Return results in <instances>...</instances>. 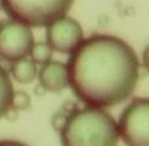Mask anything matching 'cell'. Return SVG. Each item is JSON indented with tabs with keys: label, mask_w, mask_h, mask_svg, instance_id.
<instances>
[{
	"label": "cell",
	"mask_w": 149,
	"mask_h": 146,
	"mask_svg": "<svg viewBox=\"0 0 149 146\" xmlns=\"http://www.w3.org/2000/svg\"><path fill=\"white\" fill-rule=\"evenodd\" d=\"M30 103H31V99L28 93L21 91V90L13 91L10 108H13V110H16V111H26L30 107Z\"/></svg>",
	"instance_id": "cell-11"
},
{
	"label": "cell",
	"mask_w": 149,
	"mask_h": 146,
	"mask_svg": "<svg viewBox=\"0 0 149 146\" xmlns=\"http://www.w3.org/2000/svg\"><path fill=\"white\" fill-rule=\"evenodd\" d=\"M33 43L34 37L28 25L16 20L0 24V59L12 63L28 56Z\"/></svg>",
	"instance_id": "cell-5"
},
{
	"label": "cell",
	"mask_w": 149,
	"mask_h": 146,
	"mask_svg": "<svg viewBox=\"0 0 149 146\" xmlns=\"http://www.w3.org/2000/svg\"><path fill=\"white\" fill-rule=\"evenodd\" d=\"M63 145H116L119 133L116 121L106 111L86 106L74 108L60 131Z\"/></svg>",
	"instance_id": "cell-2"
},
{
	"label": "cell",
	"mask_w": 149,
	"mask_h": 146,
	"mask_svg": "<svg viewBox=\"0 0 149 146\" xmlns=\"http://www.w3.org/2000/svg\"><path fill=\"white\" fill-rule=\"evenodd\" d=\"M74 0H1V8L10 20L29 28H43L63 17Z\"/></svg>",
	"instance_id": "cell-3"
},
{
	"label": "cell",
	"mask_w": 149,
	"mask_h": 146,
	"mask_svg": "<svg viewBox=\"0 0 149 146\" xmlns=\"http://www.w3.org/2000/svg\"><path fill=\"white\" fill-rule=\"evenodd\" d=\"M118 127L119 137L134 146L149 145V99L135 98L120 113Z\"/></svg>",
	"instance_id": "cell-4"
},
{
	"label": "cell",
	"mask_w": 149,
	"mask_h": 146,
	"mask_svg": "<svg viewBox=\"0 0 149 146\" xmlns=\"http://www.w3.org/2000/svg\"><path fill=\"white\" fill-rule=\"evenodd\" d=\"M45 93H46V89H45V87L42 86L41 84H39L38 86L36 87V94H37V95H43Z\"/></svg>",
	"instance_id": "cell-13"
},
{
	"label": "cell",
	"mask_w": 149,
	"mask_h": 146,
	"mask_svg": "<svg viewBox=\"0 0 149 146\" xmlns=\"http://www.w3.org/2000/svg\"><path fill=\"white\" fill-rule=\"evenodd\" d=\"M13 78L20 84H30L37 77L38 69L37 64L33 60H29L26 56L20 57V59L12 62V65L9 68Z\"/></svg>",
	"instance_id": "cell-8"
},
{
	"label": "cell",
	"mask_w": 149,
	"mask_h": 146,
	"mask_svg": "<svg viewBox=\"0 0 149 146\" xmlns=\"http://www.w3.org/2000/svg\"><path fill=\"white\" fill-rule=\"evenodd\" d=\"M39 84L49 91L59 93L68 87L67 65L62 62H47L38 71Z\"/></svg>",
	"instance_id": "cell-7"
},
{
	"label": "cell",
	"mask_w": 149,
	"mask_h": 146,
	"mask_svg": "<svg viewBox=\"0 0 149 146\" xmlns=\"http://www.w3.org/2000/svg\"><path fill=\"white\" fill-rule=\"evenodd\" d=\"M67 116H68V113L67 112H62V111L58 112V113H55V115L52 116V120H51L52 128L56 129L58 132L62 131V128L64 127V124H65V120H67Z\"/></svg>",
	"instance_id": "cell-12"
},
{
	"label": "cell",
	"mask_w": 149,
	"mask_h": 146,
	"mask_svg": "<svg viewBox=\"0 0 149 146\" xmlns=\"http://www.w3.org/2000/svg\"><path fill=\"white\" fill-rule=\"evenodd\" d=\"M29 55L31 56V60H33L36 64L42 65L51 60L52 50H51V47L47 44V42H37V43H33Z\"/></svg>",
	"instance_id": "cell-10"
},
{
	"label": "cell",
	"mask_w": 149,
	"mask_h": 146,
	"mask_svg": "<svg viewBox=\"0 0 149 146\" xmlns=\"http://www.w3.org/2000/svg\"><path fill=\"white\" fill-rule=\"evenodd\" d=\"M68 86L90 107L107 108L126 102L140 78V60L123 39L95 34L70 52Z\"/></svg>",
	"instance_id": "cell-1"
},
{
	"label": "cell",
	"mask_w": 149,
	"mask_h": 146,
	"mask_svg": "<svg viewBox=\"0 0 149 146\" xmlns=\"http://www.w3.org/2000/svg\"><path fill=\"white\" fill-rule=\"evenodd\" d=\"M0 10H1V0H0Z\"/></svg>",
	"instance_id": "cell-14"
},
{
	"label": "cell",
	"mask_w": 149,
	"mask_h": 146,
	"mask_svg": "<svg viewBox=\"0 0 149 146\" xmlns=\"http://www.w3.org/2000/svg\"><path fill=\"white\" fill-rule=\"evenodd\" d=\"M47 44L58 54H70L82 41V28L76 20L63 16L46 26Z\"/></svg>",
	"instance_id": "cell-6"
},
{
	"label": "cell",
	"mask_w": 149,
	"mask_h": 146,
	"mask_svg": "<svg viewBox=\"0 0 149 146\" xmlns=\"http://www.w3.org/2000/svg\"><path fill=\"white\" fill-rule=\"evenodd\" d=\"M13 91L15 90L9 74L4 68L0 67V119L10 108Z\"/></svg>",
	"instance_id": "cell-9"
}]
</instances>
